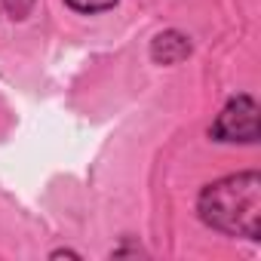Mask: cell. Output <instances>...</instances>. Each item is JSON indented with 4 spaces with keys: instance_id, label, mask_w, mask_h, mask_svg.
Instances as JSON below:
<instances>
[{
    "instance_id": "cell-1",
    "label": "cell",
    "mask_w": 261,
    "mask_h": 261,
    "mask_svg": "<svg viewBox=\"0 0 261 261\" xmlns=\"http://www.w3.org/2000/svg\"><path fill=\"white\" fill-rule=\"evenodd\" d=\"M197 215L224 237H261V175L255 169L209 181L197 197Z\"/></svg>"
},
{
    "instance_id": "cell-2",
    "label": "cell",
    "mask_w": 261,
    "mask_h": 261,
    "mask_svg": "<svg viewBox=\"0 0 261 261\" xmlns=\"http://www.w3.org/2000/svg\"><path fill=\"white\" fill-rule=\"evenodd\" d=\"M261 136L258 129V101L249 92H240L224 101L215 123L209 126V139L221 145H255Z\"/></svg>"
},
{
    "instance_id": "cell-3",
    "label": "cell",
    "mask_w": 261,
    "mask_h": 261,
    "mask_svg": "<svg viewBox=\"0 0 261 261\" xmlns=\"http://www.w3.org/2000/svg\"><path fill=\"white\" fill-rule=\"evenodd\" d=\"M191 53H194V43H191V37H188L185 31H178V28H166V31L154 34V40H151V46H148L151 62L160 65V68H172V65L185 62Z\"/></svg>"
},
{
    "instance_id": "cell-4",
    "label": "cell",
    "mask_w": 261,
    "mask_h": 261,
    "mask_svg": "<svg viewBox=\"0 0 261 261\" xmlns=\"http://www.w3.org/2000/svg\"><path fill=\"white\" fill-rule=\"evenodd\" d=\"M65 4H68L71 10L83 13V16H95V13H108V10H114L120 0H65Z\"/></svg>"
},
{
    "instance_id": "cell-5",
    "label": "cell",
    "mask_w": 261,
    "mask_h": 261,
    "mask_svg": "<svg viewBox=\"0 0 261 261\" xmlns=\"http://www.w3.org/2000/svg\"><path fill=\"white\" fill-rule=\"evenodd\" d=\"M34 4H37V0H0V7H4V10H7V16H10V19H16V22H25V19L31 16Z\"/></svg>"
},
{
    "instance_id": "cell-6",
    "label": "cell",
    "mask_w": 261,
    "mask_h": 261,
    "mask_svg": "<svg viewBox=\"0 0 261 261\" xmlns=\"http://www.w3.org/2000/svg\"><path fill=\"white\" fill-rule=\"evenodd\" d=\"M49 258H80V252H74V249H56V252H49Z\"/></svg>"
}]
</instances>
